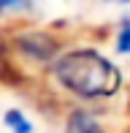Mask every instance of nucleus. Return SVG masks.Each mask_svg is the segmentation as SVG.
<instances>
[{
  "label": "nucleus",
  "instance_id": "f257e3e1",
  "mask_svg": "<svg viewBox=\"0 0 130 133\" xmlns=\"http://www.w3.org/2000/svg\"><path fill=\"white\" fill-rule=\"evenodd\" d=\"M52 76L65 92L81 101H109L122 87V71L98 49L60 52L52 63Z\"/></svg>",
  "mask_w": 130,
  "mask_h": 133
},
{
  "label": "nucleus",
  "instance_id": "f03ea898",
  "mask_svg": "<svg viewBox=\"0 0 130 133\" xmlns=\"http://www.w3.org/2000/svg\"><path fill=\"white\" fill-rule=\"evenodd\" d=\"M16 46L25 57L35 60V63H54L57 54H60V44H57L52 35L44 33H27L16 38Z\"/></svg>",
  "mask_w": 130,
  "mask_h": 133
},
{
  "label": "nucleus",
  "instance_id": "7ed1b4c3",
  "mask_svg": "<svg viewBox=\"0 0 130 133\" xmlns=\"http://www.w3.org/2000/svg\"><path fill=\"white\" fill-rule=\"evenodd\" d=\"M65 133H109L100 125V119L87 109H76L65 119Z\"/></svg>",
  "mask_w": 130,
  "mask_h": 133
},
{
  "label": "nucleus",
  "instance_id": "20e7f679",
  "mask_svg": "<svg viewBox=\"0 0 130 133\" xmlns=\"http://www.w3.org/2000/svg\"><path fill=\"white\" fill-rule=\"evenodd\" d=\"M3 125H5L8 133H33L35 130L30 117H27L25 111H19V109H8V111L3 114Z\"/></svg>",
  "mask_w": 130,
  "mask_h": 133
},
{
  "label": "nucleus",
  "instance_id": "39448f33",
  "mask_svg": "<svg viewBox=\"0 0 130 133\" xmlns=\"http://www.w3.org/2000/svg\"><path fill=\"white\" fill-rule=\"evenodd\" d=\"M38 0H0V16L11 11H30Z\"/></svg>",
  "mask_w": 130,
  "mask_h": 133
},
{
  "label": "nucleus",
  "instance_id": "423d86ee",
  "mask_svg": "<svg viewBox=\"0 0 130 133\" xmlns=\"http://www.w3.org/2000/svg\"><path fill=\"white\" fill-rule=\"evenodd\" d=\"M117 52L119 54H130V19L122 22L119 33H117Z\"/></svg>",
  "mask_w": 130,
  "mask_h": 133
},
{
  "label": "nucleus",
  "instance_id": "0eeeda50",
  "mask_svg": "<svg viewBox=\"0 0 130 133\" xmlns=\"http://www.w3.org/2000/svg\"><path fill=\"white\" fill-rule=\"evenodd\" d=\"M3 76H8V60H5V52H3V46H0V79Z\"/></svg>",
  "mask_w": 130,
  "mask_h": 133
},
{
  "label": "nucleus",
  "instance_id": "6e6552de",
  "mask_svg": "<svg viewBox=\"0 0 130 133\" xmlns=\"http://www.w3.org/2000/svg\"><path fill=\"white\" fill-rule=\"evenodd\" d=\"M122 3H127V0H122Z\"/></svg>",
  "mask_w": 130,
  "mask_h": 133
}]
</instances>
